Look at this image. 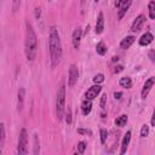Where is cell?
<instances>
[{"instance_id":"34","label":"cell","mask_w":155,"mask_h":155,"mask_svg":"<svg viewBox=\"0 0 155 155\" xmlns=\"http://www.w3.org/2000/svg\"><path fill=\"white\" fill-rule=\"evenodd\" d=\"M40 12H41L40 11V7H36L35 8V18H39L40 17Z\"/></svg>"},{"instance_id":"16","label":"cell","mask_w":155,"mask_h":155,"mask_svg":"<svg viewBox=\"0 0 155 155\" xmlns=\"http://www.w3.org/2000/svg\"><path fill=\"white\" fill-rule=\"evenodd\" d=\"M134 36L133 35H130V36H126L125 39H122L121 40V42H120V47L121 48H128L133 42H134Z\"/></svg>"},{"instance_id":"19","label":"cell","mask_w":155,"mask_h":155,"mask_svg":"<svg viewBox=\"0 0 155 155\" xmlns=\"http://www.w3.org/2000/svg\"><path fill=\"white\" fill-rule=\"evenodd\" d=\"M5 144V125L0 124V151H2Z\"/></svg>"},{"instance_id":"22","label":"cell","mask_w":155,"mask_h":155,"mask_svg":"<svg viewBox=\"0 0 155 155\" xmlns=\"http://www.w3.org/2000/svg\"><path fill=\"white\" fill-rule=\"evenodd\" d=\"M40 151V145H39V139H38V134H34V154H39Z\"/></svg>"},{"instance_id":"11","label":"cell","mask_w":155,"mask_h":155,"mask_svg":"<svg viewBox=\"0 0 155 155\" xmlns=\"http://www.w3.org/2000/svg\"><path fill=\"white\" fill-rule=\"evenodd\" d=\"M130 139H131V131H127L126 134H125L124 138H122V142H121V150H120L121 154H125V153H126V150H127V148H128Z\"/></svg>"},{"instance_id":"17","label":"cell","mask_w":155,"mask_h":155,"mask_svg":"<svg viewBox=\"0 0 155 155\" xmlns=\"http://www.w3.org/2000/svg\"><path fill=\"white\" fill-rule=\"evenodd\" d=\"M119 84H120L122 87H125V88H131V87H132V80H131V78H128V76L121 78L120 81H119Z\"/></svg>"},{"instance_id":"30","label":"cell","mask_w":155,"mask_h":155,"mask_svg":"<svg viewBox=\"0 0 155 155\" xmlns=\"http://www.w3.org/2000/svg\"><path fill=\"white\" fill-rule=\"evenodd\" d=\"M105 102H107V93H104V94L102 96V98H101V108H102V109L105 108Z\"/></svg>"},{"instance_id":"15","label":"cell","mask_w":155,"mask_h":155,"mask_svg":"<svg viewBox=\"0 0 155 155\" xmlns=\"http://www.w3.org/2000/svg\"><path fill=\"white\" fill-rule=\"evenodd\" d=\"M91 109H92V102L91 99H86L82 102L81 104V111H82V115H88L91 113Z\"/></svg>"},{"instance_id":"21","label":"cell","mask_w":155,"mask_h":155,"mask_svg":"<svg viewBox=\"0 0 155 155\" xmlns=\"http://www.w3.org/2000/svg\"><path fill=\"white\" fill-rule=\"evenodd\" d=\"M101 143L104 144L107 142V138H108V131L105 128H101Z\"/></svg>"},{"instance_id":"27","label":"cell","mask_w":155,"mask_h":155,"mask_svg":"<svg viewBox=\"0 0 155 155\" xmlns=\"http://www.w3.org/2000/svg\"><path fill=\"white\" fill-rule=\"evenodd\" d=\"M93 81H94L96 84H101V82H103V81H104V75H103V74H97V75H94Z\"/></svg>"},{"instance_id":"8","label":"cell","mask_w":155,"mask_h":155,"mask_svg":"<svg viewBox=\"0 0 155 155\" xmlns=\"http://www.w3.org/2000/svg\"><path fill=\"white\" fill-rule=\"evenodd\" d=\"M144 22H145V16H144V15H139V16L134 19V22L132 23L131 30H132V31H138V30L142 28V25L144 24Z\"/></svg>"},{"instance_id":"7","label":"cell","mask_w":155,"mask_h":155,"mask_svg":"<svg viewBox=\"0 0 155 155\" xmlns=\"http://www.w3.org/2000/svg\"><path fill=\"white\" fill-rule=\"evenodd\" d=\"M154 84H155V78H154V76L149 78V79L144 82L143 88H142V98H145V97L148 96V93L150 92V90H151V87L154 86Z\"/></svg>"},{"instance_id":"32","label":"cell","mask_w":155,"mask_h":155,"mask_svg":"<svg viewBox=\"0 0 155 155\" xmlns=\"http://www.w3.org/2000/svg\"><path fill=\"white\" fill-rule=\"evenodd\" d=\"M150 124H151V126H155V108H154V111H153V116H151Z\"/></svg>"},{"instance_id":"28","label":"cell","mask_w":155,"mask_h":155,"mask_svg":"<svg viewBox=\"0 0 155 155\" xmlns=\"http://www.w3.org/2000/svg\"><path fill=\"white\" fill-rule=\"evenodd\" d=\"M78 133H80V134H88V136H92V131L88 130V128H78Z\"/></svg>"},{"instance_id":"25","label":"cell","mask_w":155,"mask_h":155,"mask_svg":"<svg viewBox=\"0 0 155 155\" xmlns=\"http://www.w3.org/2000/svg\"><path fill=\"white\" fill-rule=\"evenodd\" d=\"M85 149H86V143H85L84 140L79 142V143H78V151H79L80 154H84V153H85Z\"/></svg>"},{"instance_id":"13","label":"cell","mask_w":155,"mask_h":155,"mask_svg":"<svg viewBox=\"0 0 155 155\" xmlns=\"http://www.w3.org/2000/svg\"><path fill=\"white\" fill-rule=\"evenodd\" d=\"M153 40H154L153 34L145 33V34H143V35L140 36V39H139V45H140V46H147V45H149Z\"/></svg>"},{"instance_id":"1","label":"cell","mask_w":155,"mask_h":155,"mask_svg":"<svg viewBox=\"0 0 155 155\" xmlns=\"http://www.w3.org/2000/svg\"><path fill=\"white\" fill-rule=\"evenodd\" d=\"M48 47H50V56H51V64L52 68H56L62 57V46L58 30L56 27H51L50 35H48Z\"/></svg>"},{"instance_id":"14","label":"cell","mask_w":155,"mask_h":155,"mask_svg":"<svg viewBox=\"0 0 155 155\" xmlns=\"http://www.w3.org/2000/svg\"><path fill=\"white\" fill-rule=\"evenodd\" d=\"M24 88H19L18 90V98H17V110L22 111L23 109V104H24Z\"/></svg>"},{"instance_id":"31","label":"cell","mask_w":155,"mask_h":155,"mask_svg":"<svg viewBox=\"0 0 155 155\" xmlns=\"http://www.w3.org/2000/svg\"><path fill=\"white\" fill-rule=\"evenodd\" d=\"M148 56H149V58H150L151 62H155V50H150L149 53H148Z\"/></svg>"},{"instance_id":"37","label":"cell","mask_w":155,"mask_h":155,"mask_svg":"<svg viewBox=\"0 0 155 155\" xmlns=\"http://www.w3.org/2000/svg\"><path fill=\"white\" fill-rule=\"evenodd\" d=\"M48 1H50V0H48Z\"/></svg>"},{"instance_id":"36","label":"cell","mask_w":155,"mask_h":155,"mask_svg":"<svg viewBox=\"0 0 155 155\" xmlns=\"http://www.w3.org/2000/svg\"><path fill=\"white\" fill-rule=\"evenodd\" d=\"M122 1H124V0H116V1H115V6H116V7H119V6L121 5V2H122Z\"/></svg>"},{"instance_id":"3","label":"cell","mask_w":155,"mask_h":155,"mask_svg":"<svg viewBox=\"0 0 155 155\" xmlns=\"http://www.w3.org/2000/svg\"><path fill=\"white\" fill-rule=\"evenodd\" d=\"M64 107H65V85H64V81L62 80L57 90V99H56V114L58 120L63 117Z\"/></svg>"},{"instance_id":"18","label":"cell","mask_w":155,"mask_h":155,"mask_svg":"<svg viewBox=\"0 0 155 155\" xmlns=\"http://www.w3.org/2000/svg\"><path fill=\"white\" fill-rule=\"evenodd\" d=\"M96 51H97L98 54L104 56V54L107 53V46H105V44H104L103 41H99V42L97 44V46H96Z\"/></svg>"},{"instance_id":"35","label":"cell","mask_w":155,"mask_h":155,"mask_svg":"<svg viewBox=\"0 0 155 155\" xmlns=\"http://www.w3.org/2000/svg\"><path fill=\"white\" fill-rule=\"evenodd\" d=\"M122 69H124L122 65H116V67H115V73H120Z\"/></svg>"},{"instance_id":"9","label":"cell","mask_w":155,"mask_h":155,"mask_svg":"<svg viewBox=\"0 0 155 155\" xmlns=\"http://www.w3.org/2000/svg\"><path fill=\"white\" fill-rule=\"evenodd\" d=\"M81 36H82V30L80 28H76L73 31V45H74L75 48H79L80 41H81Z\"/></svg>"},{"instance_id":"12","label":"cell","mask_w":155,"mask_h":155,"mask_svg":"<svg viewBox=\"0 0 155 155\" xmlns=\"http://www.w3.org/2000/svg\"><path fill=\"white\" fill-rule=\"evenodd\" d=\"M104 29V17H103V13L99 12L98 15V18H97V22H96V33L97 34H101Z\"/></svg>"},{"instance_id":"20","label":"cell","mask_w":155,"mask_h":155,"mask_svg":"<svg viewBox=\"0 0 155 155\" xmlns=\"http://www.w3.org/2000/svg\"><path fill=\"white\" fill-rule=\"evenodd\" d=\"M126 122H127V115H125V114L120 115V116L115 120V125H116V126H119V127L125 126V125H126Z\"/></svg>"},{"instance_id":"6","label":"cell","mask_w":155,"mask_h":155,"mask_svg":"<svg viewBox=\"0 0 155 155\" xmlns=\"http://www.w3.org/2000/svg\"><path fill=\"white\" fill-rule=\"evenodd\" d=\"M102 91V86L99 85V84H96V85H93V86H91L88 90H87V92L85 93V97H86V99H94L96 97H97V94L99 93Z\"/></svg>"},{"instance_id":"24","label":"cell","mask_w":155,"mask_h":155,"mask_svg":"<svg viewBox=\"0 0 155 155\" xmlns=\"http://www.w3.org/2000/svg\"><path fill=\"white\" fill-rule=\"evenodd\" d=\"M149 13H150V18H155V1L149 4Z\"/></svg>"},{"instance_id":"29","label":"cell","mask_w":155,"mask_h":155,"mask_svg":"<svg viewBox=\"0 0 155 155\" xmlns=\"http://www.w3.org/2000/svg\"><path fill=\"white\" fill-rule=\"evenodd\" d=\"M65 121H67V124H71V111H70V109H69V108H68V110H67Z\"/></svg>"},{"instance_id":"26","label":"cell","mask_w":155,"mask_h":155,"mask_svg":"<svg viewBox=\"0 0 155 155\" xmlns=\"http://www.w3.org/2000/svg\"><path fill=\"white\" fill-rule=\"evenodd\" d=\"M21 6V0H12V11L17 12Z\"/></svg>"},{"instance_id":"10","label":"cell","mask_w":155,"mask_h":155,"mask_svg":"<svg viewBox=\"0 0 155 155\" xmlns=\"http://www.w3.org/2000/svg\"><path fill=\"white\" fill-rule=\"evenodd\" d=\"M131 4H132V0H124L122 2H121V5L119 6V19H121L122 17H124V15L127 12V10L130 8V6H131Z\"/></svg>"},{"instance_id":"2","label":"cell","mask_w":155,"mask_h":155,"mask_svg":"<svg viewBox=\"0 0 155 155\" xmlns=\"http://www.w3.org/2000/svg\"><path fill=\"white\" fill-rule=\"evenodd\" d=\"M24 50L25 56L28 61H34L38 52V39L36 34L33 29V25L29 23V21L25 22V41H24Z\"/></svg>"},{"instance_id":"33","label":"cell","mask_w":155,"mask_h":155,"mask_svg":"<svg viewBox=\"0 0 155 155\" xmlns=\"http://www.w3.org/2000/svg\"><path fill=\"white\" fill-rule=\"evenodd\" d=\"M121 96H122V92H115V93H114V98H115V99H120Z\"/></svg>"},{"instance_id":"5","label":"cell","mask_w":155,"mask_h":155,"mask_svg":"<svg viewBox=\"0 0 155 155\" xmlns=\"http://www.w3.org/2000/svg\"><path fill=\"white\" fill-rule=\"evenodd\" d=\"M79 78V71H78V67L75 64H71L69 68V78H68V85L69 87H73Z\"/></svg>"},{"instance_id":"4","label":"cell","mask_w":155,"mask_h":155,"mask_svg":"<svg viewBox=\"0 0 155 155\" xmlns=\"http://www.w3.org/2000/svg\"><path fill=\"white\" fill-rule=\"evenodd\" d=\"M28 136H27V130L22 128L19 132L18 137V147H17V153L18 155H25L28 153Z\"/></svg>"},{"instance_id":"23","label":"cell","mask_w":155,"mask_h":155,"mask_svg":"<svg viewBox=\"0 0 155 155\" xmlns=\"http://www.w3.org/2000/svg\"><path fill=\"white\" fill-rule=\"evenodd\" d=\"M149 134V126L147 124H144L140 128V137H147Z\"/></svg>"}]
</instances>
